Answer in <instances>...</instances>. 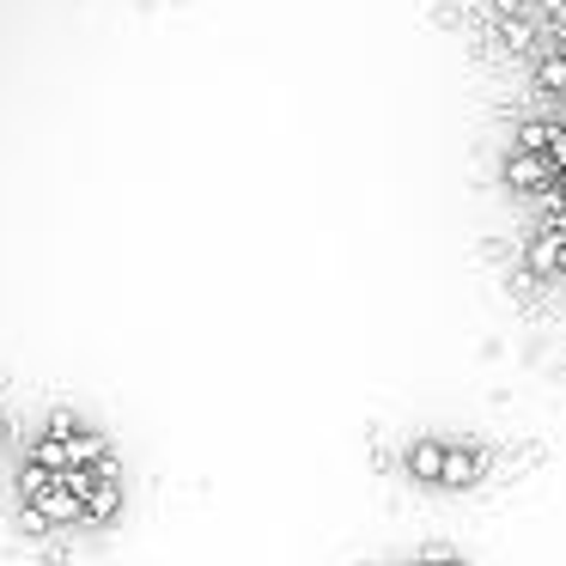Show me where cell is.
I'll return each mask as SVG.
<instances>
[{"label": "cell", "instance_id": "8992f818", "mask_svg": "<svg viewBox=\"0 0 566 566\" xmlns=\"http://www.w3.org/2000/svg\"><path fill=\"white\" fill-rule=\"evenodd\" d=\"M50 488H55V469H43L38 457H31V463L19 469V493H25V505L38 500V493H50Z\"/></svg>", "mask_w": 566, "mask_h": 566}, {"label": "cell", "instance_id": "3957f363", "mask_svg": "<svg viewBox=\"0 0 566 566\" xmlns=\"http://www.w3.org/2000/svg\"><path fill=\"white\" fill-rule=\"evenodd\" d=\"M481 469H488V457L475 451V444H444V475L451 488H469V481H481Z\"/></svg>", "mask_w": 566, "mask_h": 566}, {"label": "cell", "instance_id": "7a4b0ae2", "mask_svg": "<svg viewBox=\"0 0 566 566\" xmlns=\"http://www.w3.org/2000/svg\"><path fill=\"white\" fill-rule=\"evenodd\" d=\"M505 184H512V189H548L554 184V159H548V153L512 147V159H505Z\"/></svg>", "mask_w": 566, "mask_h": 566}, {"label": "cell", "instance_id": "8fae6325", "mask_svg": "<svg viewBox=\"0 0 566 566\" xmlns=\"http://www.w3.org/2000/svg\"><path fill=\"white\" fill-rule=\"evenodd\" d=\"M0 439H7V427H0Z\"/></svg>", "mask_w": 566, "mask_h": 566}, {"label": "cell", "instance_id": "30bf717a", "mask_svg": "<svg viewBox=\"0 0 566 566\" xmlns=\"http://www.w3.org/2000/svg\"><path fill=\"white\" fill-rule=\"evenodd\" d=\"M560 55H566V31H560Z\"/></svg>", "mask_w": 566, "mask_h": 566}, {"label": "cell", "instance_id": "52a82bcc", "mask_svg": "<svg viewBox=\"0 0 566 566\" xmlns=\"http://www.w3.org/2000/svg\"><path fill=\"white\" fill-rule=\"evenodd\" d=\"M536 86H542V92H566V55H560V50L536 62Z\"/></svg>", "mask_w": 566, "mask_h": 566}, {"label": "cell", "instance_id": "9c48e42d", "mask_svg": "<svg viewBox=\"0 0 566 566\" xmlns=\"http://www.w3.org/2000/svg\"><path fill=\"white\" fill-rule=\"evenodd\" d=\"M548 159H554V171H566V123H554V135H548Z\"/></svg>", "mask_w": 566, "mask_h": 566}, {"label": "cell", "instance_id": "6da1fadb", "mask_svg": "<svg viewBox=\"0 0 566 566\" xmlns=\"http://www.w3.org/2000/svg\"><path fill=\"white\" fill-rule=\"evenodd\" d=\"M31 505L43 512V524H50V530L80 524V517H86V505H80V493H74V481H67V475H55V488H50V493H38Z\"/></svg>", "mask_w": 566, "mask_h": 566}, {"label": "cell", "instance_id": "5b68a950", "mask_svg": "<svg viewBox=\"0 0 566 566\" xmlns=\"http://www.w3.org/2000/svg\"><path fill=\"white\" fill-rule=\"evenodd\" d=\"M408 475H415V481H439L444 475V444L439 439H415V444H408Z\"/></svg>", "mask_w": 566, "mask_h": 566}, {"label": "cell", "instance_id": "ba28073f", "mask_svg": "<svg viewBox=\"0 0 566 566\" xmlns=\"http://www.w3.org/2000/svg\"><path fill=\"white\" fill-rule=\"evenodd\" d=\"M19 530H25V536H50V524H43V512H38V505H25V512H19Z\"/></svg>", "mask_w": 566, "mask_h": 566}, {"label": "cell", "instance_id": "277c9868", "mask_svg": "<svg viewBox=\"0 0 566 566\" xmlns=\"http://www.w3.org/2000/svg\"><path fill=\"white\" fill-rule=\"evenodd\" d=\"M530 274H566V232H542L536 244H530Z\"/></svg>", "mask_w": 566, "mask_h": 566}]
</instances>
